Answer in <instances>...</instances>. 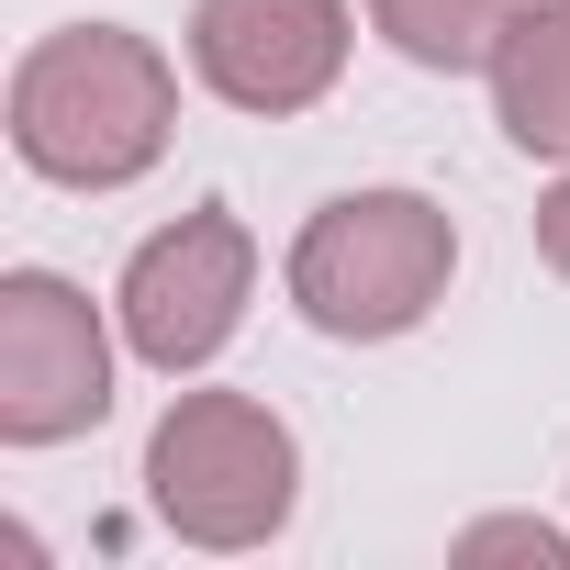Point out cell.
Returning <instances> with one entry per match:
<instances>
[{
	"mask_svg": "<svg viewBox=\"0 0 570 570\" xmlns=\"http://www.w3.org/2000/svg\"><path fill=\"white\" fill-rule=\"evenodd\" d=\"M448 268H459V224L425 190H336L303 235H292V303L314 336L336 347H392L448 303Z\"/></svg>",
	"mask_w": 570,
	"mask_h": 570,
	"instance_id": "obj_2",
	"label": "cell"
},
{
	"mask_svg": "<svg viewBox=\"0 0 570 570\" xmlns=\"http://www.w3.org/2000/svg\"><path fill=\"white\" fill-rule=\"evenodd\" d=\"M246 303H257V235H246L224 202L157 224V235L124 257V279H112V325H124V347H135L146 370H168V381L213 370V358L235 347Z\"/></svg>",
	"mask_w": 570,
	"mask_h": 570,
	"instance_id": "obj_4",
	"label": "cell"
},
{
	"mask_svg": "<svg viewBox=\"0 0 570 570\" xmlns=\"http://www.w3.org/2000/svg\"><path fill=\"white\" fill-rule=\"evenodd\" d=\"M347 0H202L190 12V79L224 101V112H314L336 79H347Z\"/></svg>",
	"mask_w": 570,
	"mask_h": 570,
	"instance_id": "obj_6",
	"label": "cell"
},
{
	"mask_svg": "<svg viewBox=\"0 0 570 570\" xmlns=\"http://www.w3.org/2000/svg\"><path fill=\"white\" fill-rule=\"evenodd\" d=\"M146 503L190 548H268L303 503V448L257 392H179L146 436Z\"/></svg>",
	"mask_w": 570,
	"mask_h": 570,
	"instance_id": "obj_3",
	"label": "cell"
},
{
	"mask_svg": "<svg viewBox=\"0 0 570 570\" xmlns=\"http://www.w3.org/2000/svg\"><path fill=\"white\" fill-rule=\"evenodd\" d=\"M537 12V0H370V35L403 57V68H436V79H470L503 57V35Z\"/></svg>",
	"mask_w": 570,
	"mask_h": 570,
	"instance_id": "obj_8",
	"label": "cell"
},
{
	"mask_svg": "<svg viewBox=\"0 0 570 570\" xmlns=\"http://www.w3.org/2000/svg\"><path fill=\"white\" fill-rule=\"evenodd\" d=\"M459 559H537V570H570V537L537 525V514H492V525L459 537Z\"/></svg>",
	"mask_w": 570,
	"mask_h": 570,
	"instance_id": "obj_9",
	"label": "cell"
},
{
	"mask_svg": "<svg viewBox=\"0 0 570 570\" xmlns=\"http://www.w3.org/2000/svg\"><path fill=\"white\" fill-rule=\"evenodd\" d=\"M481 79H492V124L525 157H559L570 168V0H537Z\"/></svg>",
	"mask_w": 570,
	"mask_h": 570,
	"instance_id": "obj_7",
	"label": "cell"
},
{
	"mask_svg": "<svg viewBox=\"0 0 570 570\" xmlns=\"http://www.w3.org/2000/svg\"><path fill=\"white\" fill-rule=\"evenodd\" d=\"M537 257H548V268L570 279V168H559V190L537 202Z\"/></svg>",
	"mask_w": 570,
	"mask_h": 570,
	"instance_id": "obj_10",
	"label": "cell"
},
{
	"mask_svg": "<svg viewBox=\"0 0 570 570\" xmlns=\"http://www.w3.org/2000/svg\"><path fill=\"white\" fill-rule=\"evenodd\" d=\"M179 135V68L135 23H57L12 68V157L57 190H135Z\"/></svg>",
	"mask_w": 570,
	"mask_h": 570,
	"instance_id": "obj_1",
	"label": "cell"
},
{
	"mask_svg": "<svg viewBox=\"0 0 570 570\" xmlns=\"http://www.w3.org/2000/svg\"><path fill=\"white\" fill-rule=\"evenodd\" d=\"M112 414V325L79 279L12 268L0 279V436L12 448H68Z\"/></svg>",
	"mask_w": 570,
	"mask_h": 570,
	"instance_id": "obj_5",
	"label": "cell"
}]
</instances>
